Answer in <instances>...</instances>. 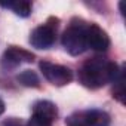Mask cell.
<instances>
[{"mask_svg": "<svg viewBox=\"0 0 126 126\" xmlns=\"http://www.w3.org/2000/svg\"><path fill=\"white\" fill-rule=\"evenodd\" d=\"M2 126H22V123H21V120L12 117V119H8L6 122H3Z\"/></svg>", "mask_w": 126, "mask_h": 126, "instance_id": "cell-12", "label": "cell"}, {"mask_svg": "<svg viewBox=\"0 0 126 126\" xmlns=\"http://www.w3.org/2000/svg\"><path fill=\"white\" fill-rule=\"evenodd\" d=\"M85 37H86V46L96 50V52H105L110 46V37L96 24L86 25Z\"/></svg>", "mask_w": 126, "mask_h": 126, "instance_id": "cell-6", "label": "cell"}, {"mask_svg": "<svg viewBox=\"0 0 126 126\" xmlns=\"http://www.w3.org/2000/svg\"><path fill=\"white\" fill-rule=\"evenodd\" d=\"M0 6L12 9L15 15L22 16V18H27V16L31 14V3H30V2H11V3H0Z\"/></svg>", "mask_w": 126, "mask_h": 126, "instance_id": "cell-9", "label": "cell"}, {"mask_svg": "<svg viewBox=\"0 0 126 126\" xmlns=\"http://www.w3.org/2000/svg\"><path fill=\"white\" fill-rule=\"evenodd\" d=\"M58 19H49L47 22L39 25L30 34V43L36 49H49L56 39Z\"/></svg>", "mask_w": 126, "mask_h": 126, "instance_id": "cell-3", "label": "cell"}, {"mask_svg": "<svg viewBox=\"0 0 126 126\" xmlns=\"http://www.w3.org/2000/svg\"><path fill=\"white\" fill-rule=\"evenodd\" d=\"M16 80L22 85V86H27V88H37L40 80H39V76L33 71V70H24L22 73L18 74Z\"/></svg>", "mask_w": 126, "mask_h": 126, "instance_id": "cell-10", "label": "cell"}, {"mask_svg": "<svg viewBox=\"0 0 126 126\" xmlns=\"http://www.w3.org/2000/svg\"><path fill=\"white\" fill-rule=\"evenodd\" d=\"M85 30L86 25L83 24H71L61 37V43L64 46V49L70 55H80L86 50V37H85Z\"/></svg>", "mask_w": 126, "mask_h": 126, "instance_id": "cell-2", "label": "cell"}, {"mask_svg": "<svg viewBox=\"0 0 126 126\" xmlns=\"http://www.w3.org/2000/svg\"><path fill=\"white\" fill-rule=\"evenodd\" d=\"M3 113H5V102L0 99V116H2Z\"/></svg>", "mask_w": 126, "mask_h": 126, "instance_id": "cell-13", "label": "cell"}, {"mask_svg": "<svg viewBox=\"0 0 126 126\" xmlns=\"http://www.w3.org/2000/svg\"><path fill=\"white\" fill-rule=\"evenodd\" d=\"M122 74L123 71L119 68L117 64L110 62L104 58L95 56V58L88 59L82 65L79 71V80L83 86L89 89H98L110 82L113 83Z\"/></svg>", "mask_w": 126, "mask_h": 126, "instance_id": "cell-1", "label": "cell"}, {"mask_svg": "<svg viewBox=\"0 0 126 126\" xmlns=\"http://www.w3.org/2000/svg\"><path fill=\"white\" fill-rule=\"evenodd\" d=\"M67 126H110V116L102 110L79 111L67 117Z\"/></svg>", "mask_w": 126, "mask_h": 126, "instance_id": "cell-4", "label": "cell"}, {"mask_svg": "<svg viewBox=\"0 0 126 126\" xmlns=\"http://www.w3.org/2000/svg\"><path fill=\"white\" fill-rule=\"evenodd\" d=\"M39 67H40L45 79L55 86H64L73 80V71L68 67L53 64V62H49V61H42Z\"/></svg>", "mask_w": 126, "mask_h": 126, "instance_id": "cell-5", "label": "cell"}, {"mask_svg": "<svg viewBox=\"0 0 126 126\" xmlns=\"http://www.w3.org/2000/svg\"><path fill=\"white\" fill-rule=\"evenodd\" d=\"M34 59V55L25 49H21V47H16V46H11L8 47V50L5 52L3 55V61L2 64L3 67H8V68H14L22 62H31Z\"/></svg>", "mask_w": 126, "mask_h": 126, "instance_id": "cell-7", "label": "cell"}, {"mask_svg": "<svg viewBox=\"0 0 126 126\" xmlns=\"http://www.w3.org/2000/svg\"><path fill=\"white\" fill-rule=\"evenodd\" d=\"M33 116H37L43 120L53 123V120L58 116V110L56 105L50 101H37L33 107Z\"/></svg>", "mask_w": 126, "mask_h": 126, "instance_id": "cell-8", "label": "cell"}, {"mask_svg": "<svg viewBox=\"0 0 126 126\" xmlns=\"http://www.w3.org/2000/svg\"><path fill=\"white\" fill-rule=\"evenodd\" d=\"M25 126H52V123L47 122V120H43L37 116H31V119L27 122Z\"/></svg>", "mask_w": 126, "mask_h": 126, "instance_id": "cell-11", "label": "cell"}]
</instances>
